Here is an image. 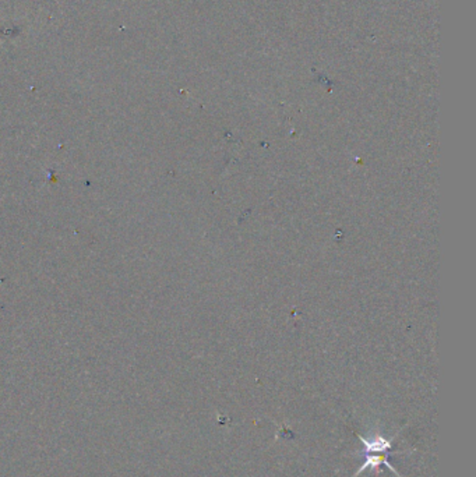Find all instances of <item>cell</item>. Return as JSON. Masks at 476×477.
<instances>
[{
  "instance_id": "6da1fadb",
  "label": "cell",
  "mask_w": 476,
  "mask_h": 477,
  "mask_svg": "<svg viewBox=\"0 0 476 477\" xmlns=\"http://www.w3.org/2000/svg\"><path fill=\"white\" fill-rule=\"evenodd\" d=\"M358 439L362 441L363 444V448L362 451L359 452L360 455H369V454H389V451L391 450L393 447V441L396 440L397 436H393L390 439L382 436L380 433H376V434H370L369 439L360 436V434H356Z\"/></svg>"
},
{
  "instance_id": "7a4b0ae2",
  "label": "cell",
  "mask_w": 476,
  "mask_h": 477,
  "mask_svg": "<svg viewBox=\"0 0 476 477\" xmlns=\"http://www.w3.org/2000/svg\"><path fill=\"white\" fill-rule=\"evenodd\" d=\"M389 458H390V454H383V455H365V462L360 465V467L356 470V473H354L352 477H358L362 472L367 470V469H371L373 472L376 473H380L378 470V466H382L385 465L387 469H390L396 476L398 477H404L390 462H389Z\"/></svg>"
}]
</instances>
